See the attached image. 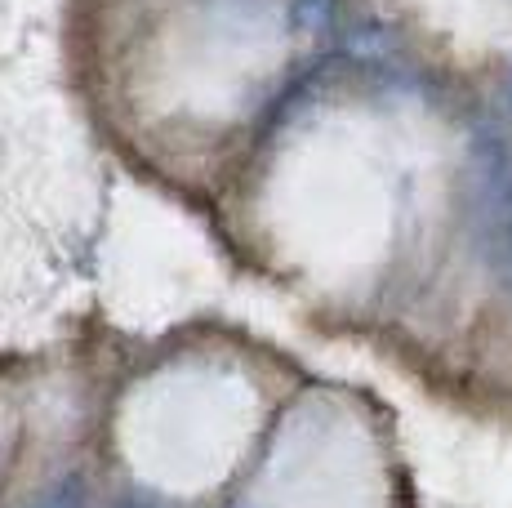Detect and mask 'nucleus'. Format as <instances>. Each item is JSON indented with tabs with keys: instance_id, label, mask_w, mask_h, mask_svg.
<instances>
[{
	"instance_id": "2",
	"label": "nucleus",
	"mask_w": 512,
	"mask_h": 508,
	"mask_svg": "<svg viewBox=\"0 0 512 508\" xmlns=\"http://www.w3.org/2000/svg\"><path fill=\"white\" fill-rule=\"evenodd\" d=\"M27 508H90V482H85V473H76V468L72 473H58L32 495Z\"/></svg>"
},
{
	"instance_id": "3",
	"label": "nucleus",
	"mask_w": 512,
	"mask_h": 508,
	"mask_svg": "<svg viewBox=\"0 0 512 508\" xmlns=\"http://www.w3.org/2000/svg\"><path fill=\"white\" fill-rule=\"evenodd\" d=\"M116 508H161V504L147 500V495H121V500H116Z\"/></svg>"
},
{
	"instance_id": "4",
	"label": "nucleus",
	"mask_w": 512,
	"mask_h": 508,
	"mask_svg": "<svg viewBox=\"0 0 512 508\" xmlns=\"http://www.w3.org/2000/svg\"><path fill=\"white\" fill-rule=\"evenodd\" d=\"M499 99H504V107H508V116H512V63L504 67V81H499Z\"/></svg>"
},
{
	"instance_id": "1",
	"label": "nucleus",
	"mask_w": 512,
	"mask_h": 508,
	"mask_svg": "<svg viewBox=\"0 0 512 508\" xmlns=\"http://www.w3.org/2000/svg\"><path fill=\"white\" fill-rule=\"evenodd\" d=\"M290 27L303 36H326L343 27V0H290Z\"/></svg>"
}]
</instances>
